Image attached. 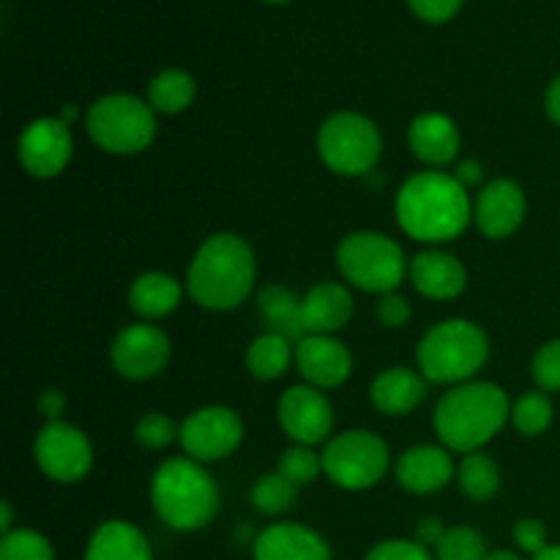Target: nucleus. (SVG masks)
<instances>
[{
    "label": "nucleus",
    "mask_w": 560,
    "mask_h": 560,
    "mask_svg": "<svg viewBox=\"0 0 560 560\" xmlns=\"http://www.w3.org/2000/svg\"><path fill=\"white\" fill-rule=\"evenodd\" d=\"M74 153L71 126L63 118H36L16 140V159L33 178H55L63 173Z\"/></svg>",
    "instance_id": "nucleus-12"
},
{
    "label": "nucleus",
    "mask_w": 560,
    "mask_h": 560,
    "mask_svg": "<svg viewBox=\"0 0 560 560\" xmlns=\"http://www.w3.org/2000/svg\"><path fill=\"white\" fill-rule=\"evenodd\" d=\"M490 355V342L481 326L454 317L432 326L421 337L416 361L419 372L430 383H446V386H459L468 383Z\"/></svg>",
    "instance_id": "nucleus-5"
},
{
    "label": "nucleus",
    "mask_w": 560,
    "mask_h": 560,
    "mask_svg": "<svg viewBox=\"0 0 560 560\" xmlns=\"http://www.w3.org/2000/svg\"><path fill=\"white\" fill-rule=\"evenodd\" d=\"M443 534H446V528H443V523L438 517H427V520H421V525L419 528H416V541H419V545H424L427 550H435L438 547V541L443 539Z\"/></svg>",
    "instance_id": "nucleus-40"
},
{
    "label": "nucleus",
    "mask_w": 560,
    "mask_h": 560,
    "mask_svg": "<svg viewBox=\"0 0 560 560\" xmlns=\"http://www.w3.org/2000/svg\"><path fill=\"white\" fill-rule=\"evenodd\" d=\"M485 560H523V558L512 550H495V552H487Z\"/></svg>",
    "instance_id": "nucleus-45"
},
{
    "label": "nucleus",
    "mask_w": 560,
    "mask_h": 560,
    "mask_svg": "<svg viewBox=\"0 0 560 560\" xmlns=\"http://www.w3.org/2000/svg\"><path fill=\"white\" fill-rule=\"evenodd\" d=\"M0 512H3V520H0V528H3V536L5 534H11V523H14V514H11V503L9 501H3L0 503Z\"/></svg>",
    "instance_id": "nucleus-44"
},
{
    "label": "nucleus",
    "mask_w": 560,
    "mask_h": 560,
    "mask_svg": "<svg viewBox=\"0 0 560 560\" xmlns=\"http://www.w3.org/2000/svg\"><path fill=\"white\" fill-rule=\"evenodd\" d=\"M534 560H560V545H550L539 556H534Z\"/></svg>",
    "instance_id": "nucleus-46"
},
{
    "label": "nucleus",
    "mask_w": 560,
    "mask_h": 560,
    "mask_svg": "<svg viewBox=\"0 0 560 560\" xmlns=\"http://www.w3.org/2000/svg\"><path fill=\"white\" fill-rule=\"evenodd\" d=\"M295 366L310 386L328 392L348 381L353 372V355L337 337L306 334L301 342H295Z\"/></svg>",
    "instance_id": "nucleus-16"
},
{
    "label": "nucleus",
    "mask_w": 560,
    "mask_h": 560,
    "mask_svg": "<svg viewBox=\"0 0 560 560\" xmlns=\"http://www.w3.org/2000/svg\"><path fill=\"white\" fill-rule=\"evenodd\" d=\"M364 560H435V556L416 539H388L372 547Z\"/></svg>",
    "instance_id": "nucleus-36"
},
{
    "label": "nucleus",
    "mask_w": 560,
    "mask_h": 560,
    "mask_svg": "<svg viewBox=\"0 0 560 560\" xmlns=\"http://www.w3.org/2000/svg\"><path fill=\"white\" fill-rule=\"evenodd\" d=\"M377 320L386 328H402L410 320V304L405 295L386 293L377 301Z\"/></svg>",
    "instance_id": "nucleus-39"
},
{
    "label": "nucleus",
    "mask_w": 560,
    "mask_h": 560,
    "mask_svg": "<svg viewBox=\"0 0 560 560\" xmlns=\"http://www.w3.org/2000/svg\"><path fill=\"white\" fill-rule=\"evenodd\" d=\"M552 416H556V410H552L547 392H528L514 399L512 405V424L525 438L545 435L552 427Z\"/></svg>",
    "instance_id": "nucleus-30"
},
{
    "label": "nucleus",
    "mask_w": 560,
    "mask_h": 560,
    "mask_svg": "<svg viewBox=\"0 0 560 560\" xmlns=\"http://www.w3.org/2000/svg\"><path fill=\"white\" fill-rule=\"evenodd\" d=\"M38 470L55 485H77L93 468L91 438L69 421H47L33 443Z\"/></svg>",
    "instance_id": "nucleus-10"
},
{
    "label": "nucleus",
    "mask_w": 560,
    "mask_h": 560,
    "mask_svg": "<svg viewBox=\"0 0 560 560\" xmlns=\"http://www.w3.org/2000/svg\"><path fill=\"white\" fill-rule=\"evenodd\" d=\"M394 474H397L402 490L413 492V495H432L452 479H457V465L446 448L413 446L399 454Z\"/></svg>",
    "instance_id": "nucleus-17"
},
{
    "label": "nucleus",
    "mask_w": 560,
    "mask_h": 560,
    "mask_svg": "<svg viewBox=\"0 0 560 560\" xmlns=\"http://www.w3.org/2000/svg\"><path fill=\"white\" fill-rule=\"evenodd\" d=\"M528 211V200L517 180L495 178L481 189L474 202V222L487 238L503 241L520 230Z\"/></svg>",
    "instance_id": "nucleus-15"
},
{
    "label": "nucleus",
    "mask_w": 560,
    "mask_h": 560,
    "mask_svg": "<svg viewBox=\"0 0 560 560\" xmlns=\"http://www.w3.org/2000/svg\"><path fill=\"white\" fill-rule=\"evenodd\" d=\"M180 304V282L170 273L148 271L129 288V306L145 320H162Z\"/></svg>",
    "instance_id": "nucleus-25"
},
{
    "label": "nucleus",
    "mask_w": 560,
    "mask_h": 560,
    "mask_svg": "<svg viewBox=\"0 0 560 560\" xmlns=\"http://www.w3.org/2000/svg\"><path fill=\"white\" fill-rule=\"evenodd\" d=\"M454 178H457L465 189H474V186H479L481 180H485V167H481L479 162H474V159H463V162L457 164Z\"/></svg>",
    "instance_id": "nucleus-41"
},
{
    "label": "nucleus",
    "mask_w": 560,
    "mask_h": 560,
    "mask_svg": "<svg viewBox=\"0 0 560 560\" xmlns=\"http://www.w3.org/2000/svg\"><path fill=\"white\" fill-rule=\"evenodd\" d=\"M151 503L167 528L191 534L217 517L219 490L208 470L189 457L164 459L151 481Z\"/></svg>",
    "instance_id": "nucleus-4"
},
{
    "label": "nucleus",
    "mask_w": 560,
    "mask_h": 560,
    "mask_svg": "<svg viewBox=\"0 0 560 560\" xmlns=\"http://www.w3.org/2000/svg\"><path fill=\"white\" fill-rule=\"evenodd\" d=\"M277 470L284 479L293 481L299 490L304 485H312V481L320 479V474H326L323 470V454H317L312 446H299V443L279 454Z\"/></svg>",
    "instance_id": "nucleus-31"
},
{
    "label": "nucleus",
    "mask_w": 560,
    "mask_h": 560,
    "mask_svg": "<svg viewBox=\"0 0 560 560\" xmlns=\"http://www.w3.org/2000/svg\"><path fill=\"white\" fill-rule=\"evenodd\" d=\"M63 408H66L63 394L55 392V388H47V392L38 397V410H42V416H47L49 421H58L60 413H63Z\"/></svg>",
    "instance_id": "nucleus-42"
},
{
    "label": "nucleus",
    "mask_w": 560,
    "mask_h": 560,
    "mask_svg": "<svg viewBox=\"0 0 560 560\" xmlns=\"http://www.w3.org/2000/svg\"><path fill=\"white\" fill-rule=\"evenodd\" d=\"M135 438L148 452H162L170 443L180 441V427L164 413H145L135 427Z\"/></svg>",
    "instance_id": "nucleus-34"
},
{
    "label": "nucleus",
    "mask_w": 560,
    "mask_h": 560,
    "mask_svg": "<svg viewBox=\"0 0 560 560\" xmlns=\"http://www.w3.org/2000/svg\"><path fill=\"white\" fill-rule=\"evenodd\" d=\"M277 419L284 435L299 446H317L323 441H331L334 430V408L320 388L293 386L279 397Z\"/></svg>",
    "instance_id": "nucleus-14"
},
{
    "label": "nucleus",
    "mask_w": 560,
    "mask_h": 560,
    "mask_svg": "<svg viewBox=\"0 0 560 560\" xmlns=\"http://www.w3.org/2000/svg\"><path fill=\"white\" fill-rule=\"evenodd\" d=\"M427 377L408 366H388L372 381L370 399L381 413L408 416L427 397Z\"/></svg>",
    "instance_id": "nucleus-22"
},
{
    "label": "nucleus",
    "mask_w": 560,
    "mask_h": 560,
    "mask_svg": "<svg viewBox=\"0 0 560 560\" xmlns=\"http://www.w3.org/2000/svg\"><path fill=\"white\" fill-rule=\"evenodd\" d=\"M530 372L541 392H560V339H550L536 350Z\"/></svg>",
    "instance_id": "nucleus-35"
},
{
    "label": "nucleus",
    "mask_w": 560,
    "mask_h": 560,
    "mask_svg": "<svg viewBox=\"0 0 560 560\" xmlns=\"http://www.w3.org/2000/svg\"><path fill=\"white\" fill-rule=\"evenodd\" d=\"M244 441V421L224 405H208L186 416L180 424V446L186 457L208 465L230 457Z\"/></svg>",
    "instance_id": "nucleus-11"
},
{
    "label": "nucleus",
    "mask_w": 560,
    "mask_h": 560,
    "mask_svg": "<svg viewBox=\"0 0 560 560\" xmlns=\"http://www.w3.org/2000/svg\"><path fill=\"white\" fill-rule=\"evenodd\" d=\"M457 481L459 490L476 503H485L501 490V470H498L495 459L485 452L465 454L463 463L457 465Z\"/></svg>",
    "instance_id": "nucleus-28"
},
{
    "label": "nucleus",
    "mask_w": 560,
    "mask_h": 560,
    "mask_svg": "<svg viewBox=\"0 0 560 560\" xmlns=\"http://www.w3.org/2000/svg\"><path fill=\"white\" fill-rule=\"evenodd\" d=\"M306 334H334L353 317V295L339 282H320L301 299Z\"/></svg>",
    "instance_id": "nucleus-21"
},
{
    "label": "nucleus",
    "mask_w": 560,
    "mask_h": 560,
    "mask_svg": "<svg viewBox=\"0 0 560 560\" xmlns=\"http://www.w3.org/2000/svg\"><path fill=\"white\" fill-rule=\"evenodd\" d=\"M514 545L520 547L528 556H539L541 550H547V528L541 520L525 517L514 525Z\"/></svg>",
    "instance_id": "nucleus-37"
},
{
    "label": "nucleus",
    "mask_w": 560,
    "mask_h": 560,
    "mask_svg": "<svg viewBox=\"0 0 560 560\" xmlns=\"http://www.w3.org/2000/svg\"><path fill=\"white\" fill-rule=\"evenodd\" d=\"M337 266L345 282L364 293L386 295L397 293L402 279L408 277L410 262L405 260L402 246L377 230H359L339 241Z\"/></svg>",
    "instance_id": "nucleus-6"
},
{
    "label": "nucleus",
    "mask_w": 560,
    "mask_h": 560,
    "mask_svg": "<svg viewBox=\"0 0 560 560\" xmlns=\"http://www.w3.org/2000/svg\"><path fill=\"white\" fill-rule=\"evenodd\" d=\"M465 0H408L410 11H413L419 20L430 22V25H441L448 22L459 9H463Z\"/></svg>",
    "instance_id": "nucleus-38"
},
{
    "label": "nucleus",
    "mask_w": 560,
    "mask_h": 560,
    "mask_svg": "<svg viewBox=\"0 0 560 560\" xmlns=\"http://www.w3.org/2000/svg\"><path fill=\"white\" fill-rule=\"evenodd\" d=\"M290 361H295V345L271 331L252 339L249 350H246V370L262 383L282 377L288 372Z\"/></svg>",
    "instance_id": "nucleus-27"
},
{
    "label": "nucleus",
    "mask_w": 560,
    "mask_h": 560,
    "mask_svg": "<svg viewBox=\"0 0 560 560\" xmlns=\"http://www.w3.org/2000/svg\"><path fill=\"white\" fill-rule=\"evenodd\" d=\"M197 96V85L189 71L184 69H164L148 82V98L153 113L180 115L191 107Z\"/></svg>",
    "instance_id": "nucleus-26"
},
{
    "label": "nucleus",
    "mask_w": 560,
    "mask_h": 560,
    "mask_svg": "<svg viewBox=\"0 0 560 560\" xmlns=\"http://www.w3.org/2000/svg\"><path fill=\"white\" fill-rule=\"evenodd\" d=\"M257 279L255 252L241 235L217 233L200 244L186 273V290L211 312H230L249 299Z\"/></svg>",
    "instance_id": "nucleus-2"
},
{
    "label": "nucleus",
    "mask_w": 560,
    "mask_h": 560,
    "mask_svg": "<svg viewBox=\"0 0 560 560\" xmlns=\"http://www.w3.org/2000/svg\"><path fill=\"white\" fill-rule=\"evenodd\" d=\"M88 135L102 151L131 156L145 151L156 137V113L151 104L129 93H109L88 109Z\"/></svg>",
    "instance_id": "nucleus-7"
},
{
    "label": "nucleus",
    "mask_w": 560,
    "mask_h": 560,
    "mask_svg": "<svg viewBox=\"0 0 560 560\" xmlns=\"http://www.w3.org/2000/svg\"><path fill=\"white\" fill-rule=\"evenodd\" d=\"M295 498H299V487L284 479L279 470L260 476L252 487V506L266 517H279V514L290 512L295 506Z\"/></svg>",
    "instance_id": "nucleus-29"
},
{
    "label": "nucleus",
    "mask_w": 560,
    "mask_h": 560,
    "mask_svg": "<svg viewBox=\"0 0 560 560\" xmlns=\"http://www.w3.org/2000/svg\"><path fill=\"white\" fill-rule=\"evenodd\" d=\"M408 277L424 299L452 301L468 284V271L454 255L443 249H424L410 260Z\"/></svg>",
    "instance_id": "nucleus-19"
},
{
    "label": "nucleus",
    "mask_w": 560,
    "mask_h": 560,
    "mask_svg": "<svg viewBox=\"0 0 560 560\" xmlns=\"http://www.w3.org/2000/svg\"><path fill=\"white\" fill-rule=\"evenodd\" d=\"M487 558V541L470 525H457V528H446L443 539L435 547V560H485Z\"/></svg>",
    "instance_id": "nucleus-32"
},
{
    "label": "nucleus",
    "mask_w": 560,
    "mask_h": 560,
    "mask_svg": "<svg viewBox=\"0 0 560 560\" xmlns=\"http://www.w3.org/2000/svg\"><path fill=\"white\" fill-rule=\"evenodd\" d=\"M257 312H260L266 331L279 334L290 342H301L306 337L304 315H301V299L284 284H268L257 295Z\"/></svg>",
    "instance_id": "nucleus-24"
},
{
    "label": "nucleus",
    "mask_w": 560,
    "mask_h": 560,
    "mask_svg": "<svg viewBox=\"0 0 560 560\" xmlns=\"http://www.w3.org/2000/svg\"><path fill=\"white\" fill-rule=\"evenodd\" d=\"M545 109H547V115H550L552 124L560 126V74L550 82V88H547Z\"/></svg>",
    "instance_id": "nucleus-43"
},
{
    "label": "nucleus",
    "mask_w": 560,
    "mask_h": 560,
    "mask_svg": "<svg viewBox=\"0 0 560 560\" xmlns=\"http://www.w3.org/2000/svg\"><path fill=\"white\" fill-rule=\"evenodd\" d=\"M408 142L410 151H413V156L419 159V162L438 170L446 167V164H452L454 159L459 156L463 137H459L457 124H454L448 115L421 113L410 120Z\"/></svg>",
    "instance_id": "nucleus-20"
},
{
    "label": "nucleus",
    "mask_w": 560,
    "mask_h": 560,
    "mask_svg": "<svg viewBox=\"0 0 560 560\" xmlns=\"http://www.w3.org/2000/svg\"><path fill=\"white\" fill-rule=\"evenodd\" d=\"M252 560H334V556L317 530L295 523H277L257 536Z\"/></svg>",
    "instance_id": "nucleus-18"
},
{
    "label": "nucleus",
    "mask_w": 560,
    "mask_h": 560,
    "mask_svg": "<svg viewBox=\"0 0 560 560\" xmlns=\"http://www.w3.org/2000/svg\"><path fill=\"white\" fill-rule=\"evenodd\" d=\"M394 211L399 228L410 238L421 244H446L468 228L474 219V202L454 175L424 170L399 186Z\"/></svg>",
    "instance_id": "nucleus-1"
},
{
    "label": "nucleus",
    "mask_w": 560,
    "mask_h": 560,
    "mask_svg": "<svg viewBox=\"0 0 560 560\" xmlns=\"http://www.w3.org/2000/svg\"><path fill=\"white\" fill-rule=\"evenodd\" d=\"M170 353L173 348H170L167 334L153 323L126 326L109 345V361L126 381H151V377L162 375Z\"/></svg>",
    "instance_id": "nucleus-13"
},
{
    "label": "nucleus",
    "mask_w": 560,
    "mask_h": 560,
    "mask_svg": "<svg viewBox=\"0 0 560 560\" xmlns=\"http://www.w3.org/2000/svg\"><path fill=\"white\" fill-rule=\"evenodd\" d=\"M317 153L331 173L366 175L383 153L381 129L361 113H334L317 131Z\"/></svg>",
    "instance_id": "nucleus-8"
},
{
    "label": "nucleus",
    "mask_w": 560,
    "mask_h": 560,
    "mask_svg": "<svg viewBox=\"0 0 560 560\" xmlns=\"http://www.w3.org/2000/svg\"><path fill=\"white\" fill-rule=\"evenodd\" d=\"M0 560H55L52 545L33 528H14L0 541Z\"/></svg>",
    "instance_id": "nucleus-33"
},
{
    "label": "nucleus",
    "mask_w": 560,
    "mask_h": 560,
    "mask_svg": "<svg viewBox=\"0 0 560 560\" xmlns=\"http://www.w3.org/2000/svg\"><path fill=\"white\" fill-rule=\"evenodd\" d=\"M85 560H153V552L137 525L126 520H107L93 530Z\"/></svg>",
    "instance_id": "nucleus-23"
},
{
    "label": "nucleus",
    "mask_w": 560,
    "mask_h": 560,
    "mask_svg": "<svg viewBox=\"0 0 560 560\" xmlns=\"http://www.w3.org/2000/svg\"><path fill=\"white\" fill-rule=\"evenodd\" d=\"M512 419V402L495 383L468 381L441 397L435 408L438 438L448 452L474 454L492 441Z\"/></svg>",
    "instance_id": "nucleus-3"
},
{
    "label": "nucleus",
    "mask_w": 560,
    "mask_h": 560,
    "mask_svg": "<svg viewBox=\"0 0 560 560\" xmlns=\"http://www.w3.org/2000/svg\"><path fill=\"white\" fill-rule=\"evenodd\" d=\"M266 3H288V0H266Z\"/></svg>",
    "instance_id": "nucleus-47"
},
{
    "label": "nucleus",
    "mask_w": 560,
    "mask_h": 560,
    "mask_svg": "<svg viewBox=\"0 0 560 560\" xmlns=\"http://www.w3.org/2000/svg\"><path fill=\"white\" fill-rule=\"evenodd\" d=\"M392 468L386 441L370 430H348L334 435L323 448V470L337 487L361 492L375 487Z\"/></svg>",
    "instance_id": "nucleus-9"
}]
</instances>
